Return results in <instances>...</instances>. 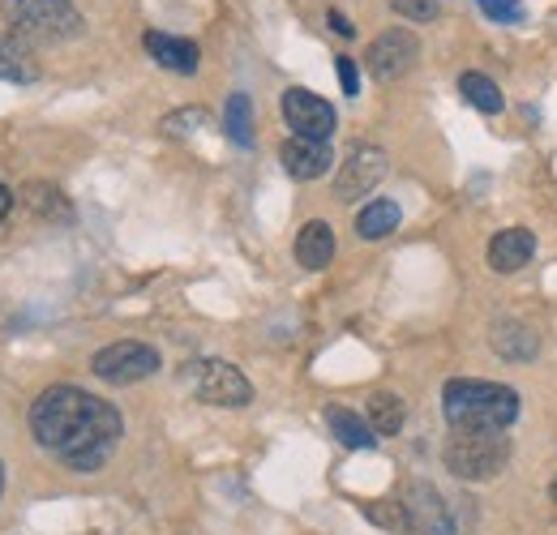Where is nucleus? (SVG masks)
Listing matches in <instances>:
<instances>
[{
	"mask_svg": "<svg viewBox=\"0 0 557 535\" xmlns=\"http://www.w3.org/2000/svg\"><path fill=\"white\" fill-rule=\"evenodd\" d=\"M30 437L44 455H52L70 471H99L121 446L125 420L108 399L77 390V386H52L30 402Z\"/></svg>",
	"mask_w": 557,
	"mask_h": 535,
	"instance_id": "obj_1",
	"label": "nucleus"
},
{
	"mask_svg": "<svg viewBox=\"0 0 557 535\" xmlns=\"http://www.w3.org/2000/svg\"><path fill=\"white\" fill-rule=\"evenodd\" d=\"M442 411H446L450 428H497V433H506L519 415V395L502 382L455 377L442 390Z\"/></svg>",
	"mask_w": 557,
	"mask_h": 535,
	"instance_id": "obj_2",
	"label": "nucleus"
},
{
	"mask_svg": "<svg viewBox=\"0 0 557 535\" xmlns=\"http://www.w3.org/2000/svg\"><path fill=\"white\" fill-rule=\"evenodd\" d=\"M442 463L459 480L485 484V480H493L497 471L510 463V437L497 433V428H450Z\"/></svg>",
	"mask_w": 557,
	"mask_h": 535,
	"instance_id": "obj_3",
	"label": "nucleus"
},
{
	"mask_svg": "<svg viewBox=\"0 0 557 535\" xmlns=\"http://www.w3.org/2000/svg\"><path fill=\"white\" fill-rule=\"evenodd\" d=\"M0 17L26 43H65L82 35V13L73 9V0H0Z\"/></svg>",
	"mask_w": 557,
	"mask_h": 535,
	"instance_id": "obj_4",
	"label": "nucleus"
},
{
	"mask_svg": "<svg viewBox=\"0 0 557 535\" xmlns=\"http://www.w3.org/2000/svg\"><path fill=\"white\" fill-rule=\"evenodd\" d=\"M90 373L108 386H134V382H146L159 373V351L150 343H134V338L108 343L103 351H95Z\"/></svg>",
	"mask_w": 557,
	"mask_h": 535,
	"instance_id": "obj_5",
	"label": "nucleus"
},
{
	"mask_svg": "<svg viewBox=\"0 0 557 535\" xmlns=\"http://www.w3.org/2000/svg\"><path fill=\"white\" fill-rule=\"evenodd\" d=\"M283 121H287L292 134L309 137V141H331L335 125H339L335 108L322 95L305 90V86H287L283 90Z\"/></svg>",
	"mask_w": 557,
	"mask_h": 535,
	"instance_id": "obj_6",
	"label": "nucleus"
},
{
	"mask_svg": "<svg viewBox=\"0 0 557 535\" xmlns=\"http://www.w3.org/2000/svg\"><path fill=\"white\" fill-rule=\"evenodd\" d=\"M417 61H420V39L412 30H404V26L382 30V35L369 43V52H364V69H369L377 82H395V77L412 73Z\"/></svg>",
	"mask_w": 557,
	"mask_h": 535,
	"instance_id": "obj_7",
	"label": "nucleus"
},
{
	"mask_svg": "<svg viewBox=\"0 0 557 535\" xmlns=\"http://www.w3.org/2000/svg\"><path fill=\"white\" fill-rule=\"evenodd\" d=\"M404 510H408V535H459L450 506L442 501V493L429 480L404 484Z\"/></svg>",
	"mask_w": 557,
	"mask_h": 535,
	"instance_id": "obj_8",
	"label": "nucleus"
},
{
	"mask_svg": "<svg viewBox=\"0 0 557 535\" xmlns=\"http://www.w3.org/2000/svg\"><path fill=\"white\" fill-rule=\"evenodd\" d=\"M386 150L382 146H351L348 163L339 167V176H335V198L339 201H356V198H369L377 185H382V176H386Z\"/></svg>",
	"mask_w": 557,
	"mask_h": 535,
	"instance_id": "obj_9",
	"label": "nucleus"
},
{
	"mask_svg": "<svg viewBox=\"0 0 557 535\" xmlns=\"http://www.w3.org/2000/svg\"><path fill=\"white\" fill-rule=\"evenodd\" d=\"M194 390H198V399L210 402V407H245V402L253 399L249 377H245L236 364H227V360H207V364H198Z\"/></svg>",
	"mask_w": 557,
	"mask_h": 535,
	"instance_id": "obj_10",
	"label": "nucleus"
},
{
	"mask_svg": "<svg viewBox=\"0 0 557 535\" xmlns=\"http://www.w3.org/2000/svg\"><path fill=\"white\" fill-rule=\"evenodd\" d=\"M278 163L292 181H322L335 163L331 154V141H309V137H287L283 150H278Z\"/></svg>",
	"mask_w": 557,
	"mask_h": 535,
	"instance_id": "obj_11",
	"label": "nucleus"
},
{
	"mask_svg": "<svg viewBox=\"0 0 557 535\" xmlns=\"http://www.w3.org/2000/svg\"><path fill=\"white\" fill-rule=\"evenodd\" d=\"M141 48L150 52V61L159 69H168V73H198V61H202V52H198V43L194 39H176V35H163V30H146L141 35Z\"/></svg>",
	"mask_w": 557,
	"mask_h": 535,
	"instance_id": "obj_12",
	"label": "nucleus"
},
{
	"mask_svg": "<svg viewBox=\"0 0 557 535\" xmlns=\"http://www.w3.org/2000/svg\"><path fill=\"white\" fill-rule=\"evenodd\" d=\"M532 253H536V236L528 227H506V232H497L488 240V266L497 270V274L523 270L532 262Z\"/></svg>",
	"mask_w": 557,
	"mask_h": 535,
	"instance_id": "obj_13",
	"label": "nucleus"
},
{
	"mask_svg": "<svg viewBox=\"0 0 557 535\" xmlns=\"http://www.w3.org/2000/svg\"><path fill=\"white\" fill-rule=\"evenodd\" d=\"M335 258V227L326 219H309L296 232V262L305 270H326Z\"/></svg>",
	"mask_w": 557,
	"mask_h": 535,
	"instance_id": "obj_14",
	"label": "nucleus"
},
{
	"mask_svg": "<svg viewBox=\"0 0 557 535\" xmlns=\"http://www.w3.org/2000/svg\"><path fill=\"white\" fill-rule=\"evenodd\" d=\"M0 82H13V86L39 82L35 48H30L22 35H0Z\"/></svg>",
	"mask_w": 557,
	"mask_h": 535,
	"instance_id": "obj_15",
	"label": "nucleus"
},
{
	"mask_svg": "<svg viewBox=\"0 0 557 535\" xmlns=\"http://www.w3.org/2000/svg\"><path fill=\"white\" fill-rule=\"evenodd\" d=\"M488 343H493V351L502 356V360H532L536 351H541V343H536V335L523 326V322H493V335H488Z\"/></svg>",
	"mask_w": 557,
	"mask_h": 535,
	"instance_id": "obj_16",
	"label": "nucleus"
},
{
	"mask_svg": "<svg viewBox=\"0 0 557 535\" xmlns=\"http://www.w3.org/2000/svg\"><path fill=\"white\" fill-rule=\"evenodd\" d=\"M22 201H26V210H30L35 219H48V223H70V219H73L70 198H65L57 185L30 181V185L22 189Z\"/></svg>",
	"mask_w": 557,
	"mask_h": 535,
	"instance_id": "obj_17",
	"label": "nucleus"
},
{
	"mask_svg": "<svg viewBox=\"0 0 557 535\" xmlns=\"http://www.w3.org/2000/svg\"><path fill=\"white\" fill-rule=\"evenodd\" d=\"M399 201H391V198H377V201H369L360 214H356V236L360 240H386L395 227H399Z\"/></svg>",
	"mask_w": 557,
	"mask_h": 535,
	"instance_id": "obj_18",
	"label": "nucleus"
},
{
	"mask_svg": "<svg viewBox=\"0 0 557 535\" xmlns=\"http://www.w3.org/2000/svg\"><path fill=\"white\" fill-rule=\"evenodd\" d=\"M326 424H331V433H335L348 450H373V441H377V433L369 428V420L348 411V407H331V411H326Z\"/></svg>",
	"mask_w": 557,
	"mask_h": 535,
	"instance_id": "obj_19",
	"label": "nucleus"
},
{
	"mask_svg": "<svg viewBox=\"0 0 557 535\" xmlns=\"http://www.w3.org/2000/svg\"><path fill=\"white\" fill-rule=\"evenodd\" d=\"M364 411H369V428H373L377 437H395V433L404 428V420H408L404 399H399V395H391V390H377Z\"/></svg>",
	"mask_w": 557,
	"mask_h": 535,
	"instance_id": "obj_20",
	"label": "nucleus"
},
{
	"mask_svg": "<svg viewBox=\"0 0 557 535\" xmlns=\"http://www.w3.org/2000/svg\"><path fill=\"white\" fill-rule=\"evenodd\" d=\"M459 95L476 108V112H485V116H497L502 108H506V99H502V90H497V82L485 77V73H476V69H468V73H459Z\"/></svg>",
	"mask_w": 557,
	"mask_h": 535,
	"instance_id": "obj_21",
	"label": "nucleus"
},
{
	"mask_svg": "<svg viewBox=\"0 0 557 535\" xmlns=\"http://www.w3.org/2000/svg\"><path fill=\"white\" fill-rule=\"evenodd\" d=\"M223 129L227 137L236 141V146H253V103H249V95H232L227 99V108H223Z\"/></svg>",
	"mask_w": 557,
	"mask_h": 535,
	"instance_id": "obj_22",
	"label": "nucleus"
},
{
	"mask_svg": "<svg viewBox=\"0 0 557 535\" xmlns=\"http://www.w3.org/2000/svg\"><path fill=\"white\" fill-rule=\"evenodd\" d=\"M202 125H210V112L207 108H185V112H172V116H163V134L168 137H185V134H198Z\"/></svg>",
	"mask_w": 557,
	"mask_h": 535,
	"instance_id": "obj_23",
	"label": "nucleus"
},
{
	"mask_svg": "<svg viewBox=\"0 0 557 535\" xmlns=\"http://www.w3.org/2000/svg\"><path fill=\"white\" fill-rule=\"evenodd\" d=\"M364 519L377 523V527H386V532H408V510H404V501H399V506H364Z\"/></svg>",
	"mask_w": 557,
	"mask_h": 535,
	"instance_id": "obj_24",
	"label": "nucleus"
},
{
	"mask_svg": "<svg viewBox=\"0 0 557 535\" xmlns=\"http://www.w3.org/2000/svg\"><path fill=\"white\" fill-rule=\"evenodd\" d=\"M476 4H481L488 22H502V26L523 22V0H476Z\"/></svg>",
	"mask_w": 557,
	"mask_h": 535,
	"instance_id": "obj_25",
	"label": "nucleus"
},
{
	"mask_svg": "<svg viewBox=\"0 0 557 535\" xmlns=\"http://www.w3.org/2000/svg\"><path fill=\"white\" fill-rule=\"evenodd\" d=\"M391 9L408 22H433L442 13V0H391Z\"/></svg>",
	"mask_w": 557,
	"mask_h": 535,
	"instance_id": "obj_26",
	"label": "nucleus"
},
{
	"mask_svg": "<svg viewBox=\"0 0 557 535\" xmlns=\"http://www.w3.org/2000/svg\"><path fill=\"white\" fill-rule=\"evenodd\" d=\"M335 69H339V82H344V95H360V69H356V61L351 57H335Z\"/></svg>",
	"mask_w": 557,
	"mask_h": 535,
	"instance_id": "obj_27",
	"label": "nucleus"
},
{
	"mask_svg": "<svg viewBox=\"0 0 557 535\" xmlns=\"http://www.w3.org/2000/svg\"><path fill=\"white\" fill-rule=\"evenodd\" d=\"M326 22H331V26H335V35H344V39H351V35H356V26H351L339 9H331V13H326Z\"/></svg>",
	"mask_w": 557,
	"mask_h": 535,
	"instance_id": "obj_28",
	"label": "nucleus"
},
{
	"mask_svg": "<svg viewBox=\"0 0 557 535\" xmlns=\"http://www.w3.org/2000/svg\"><path fill=\"white\" fill-rule=\"evenodd\" d=\"M13 210V189L9 185H0V223H4V214Z\"/></svg>",
	"mask_w": 557,
	"mask_h": 535,
	"instance_id": "obj_29",
	"label": "nucleus"
},
{
	"mask_svg": "<svg viewBox=\"0 0 557 535\" xmlns=\"http://www.w3.org/2000/svg\"><path fill=\"white\" fill-rule=\"evenodd\" d=\"M549 497L557 501V475H554V484H549Z\"/></svg>",
	"mask_w": 557,
	"mask_h": 535,
	"instance_id": "obj_30",
	"label": "nucleus"
},
{
	"mask_svg": "<svg viewBox=\"0 0 557 535\" xmlns=\"http://www.w3.org/2000/svg\"><path fill=\"white\" fill-rule=\"evenodd\" d=\"M0 493H4V468H0Z\"/></svg>",
	"mask_w": 557,
	"mask_h": 535,
	"instance_id": "obj_31",
	"label": "nucleus"
}]
</instances>
